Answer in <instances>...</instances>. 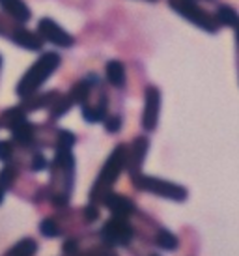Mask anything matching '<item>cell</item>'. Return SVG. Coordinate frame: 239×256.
I'll return each mask as SVG.
<instances>
[{"instance_id":"10","label":"cell","mask_w":239,"mask_h":256,"mask_svg":"<svg viewBox=\"0 0 239 256\" xmlns=\"http://www.w3.org/2000/svg\"><path fill=\"white\" fill-rule=\"evenodd\" d=\"M150 152V138L148 136H136L131 146H127V164L126 170L129 176H136L142 172V164L146 161V156Z\"/></svg>"},{"instance_id":"2","label":"cell","mask_w":239,"mask_h":256,"mask_svg":"<svg viewBox=\"0 0 239 256\" xmlns=\"http://www.w3.org/2000/svg\"><path fill=\"white\" fill-rule=\"evenodd\" d=\"M126 164H127V144H118L110 152V156L105 161V164L101 166L98 178H96L90 192H88V198H90L92 204L101 206V200L105 198V194H108V192L112 191L114 184L118 182L122 172L126 170Z\"/></svg>"},{"instance_id":"8","label":"cell","mask_w":239,"mask_h":256,"mask_svg":"<svg viewBox=\"0 0 239 256\" xmlns=\"http://www.w3.org/2000/svg\"><path fill=\"white\" fill-rule=\"evenodd\" d=\"M161 114V90L157 86H148L144 92V110H142V129L155 131Z\"/></svg>"},{"instance_id":"1","label":"cell","mask_w":239,"mask_h":256,"mask_svg":"<svg viewBox=\"0 0 239 256\" xmlns=\"http://www.w3.org/2000/svg\"><path fill=\"white\" fill-rule=\"evenodd\" d=\"M50 178L45 187V196L58 210L70 206L71 192L75 185V157L71 148H56V154L49 163Z\"/></svg>"},{"instance_id":"5","label":"cell","mask_w":239,"mask_h":256,"mask_svg":"<svg viewBox=\"0 0 239 256\" xmlns=\"http://www.w3.org/2000/svg\"><path fill=\"white\" fill-rule=\"evenodd\" d=\"M168 6L178 15H182L183 19H187L190 24H194L196 28L204 30L208 34H217L220 30L215 14H210L200 6V0H168Z\"/></svg>"},{"instance_id":"7","label":"cell","mask_w":239,"mask_h":256,"mask_svg":"<svg viewBox=\"0 0 239 256\" xmlns=\"http://www.w3.org/2000/svg\"><path fill=\"white\" fill-rule=\"evenodd\" d=\"M80 108H82V118L88 124H99L108 114V94L99 77L94 73H92V86L84 101L80 103Z\"/></svg>"},{"instance_id":"11","label":"cell","mask_w":239,"mask_h":256,"mask_svg":"<svg viewBox=\"0 0 239 256\" xmlns=\"http://www.w3.org/2000/svg\"><path fill=\"white\" fill-rule=\"evenodd\" d=\"M101 206H105L110 212V215H118V217H133V214L136 212L133 200L122 192L114 191L105 194V198L101 200Z\"/></svg>"},{"instance_id":"6","label":"cell","mask_w":239,"mask_h":256,"mask_svg":"<svg viewBox=\"0 0 239 256\" xmlns=\"http://www.w3.org/2000/svg\"><path fill=\"white\" fill-rule=\"evenodd\" d=\"M99 240L114 249H129L134 242V226L131 222V217H118L112 215L110 219L103 222L99 228Z\"/></svg>"},{"instance_id":"16","label":"cell","mask_w":239,"mask_h":256,"mask_svg":"<svg viewBox=\"0 0 239 256\" xmlns=\"http://www.w3.org/2000/svg\"><path fill=\"white\" fill-rule=\"evenodd\" d=\"M36 252H38V242L34 238L26 236V238H21L15 245H12L4 256H36Z\"/></svg>"},{"instance_id":"9","label":"cell","mask_w":239,"mask_h":256,"mask_svg":"<svg viewBox=\"0 0 239 256\" xmlns=\"http://www.w3.org/2000/svg\"><path fill=\"white\" fill-rule=\"evenodd\" d=\"M38 36L42 38L43 42H49L56 47H64V49H70L71 45L75 43L73 36L68 34L62 26H58L52 19H42L38 24Z\"/></svg>"},{"instance_id":"23","label":"cell","mask_w":239,"mask_h":256,"mask_svg":"<svg viewBox=\"0 0 239 256\" xmlns=\"http://www.w3.org/2000/svg\"><path fill=\"white\" fill-rule=\"evenodd\" d=\"M4 194H6V191H4V189H2V187H0V204H2V202H4Z\"/></svg>"},{"instance_id":"4","label":"cell","mask_w":239,"mask_h":256,"mask_svg":"<svg viewBox=\"0 0 239 256\" xmlns=\"http://www.w3.org/2000/svg\"><path fill=\"white\" fill-rule=\"evenodd\" d=\"M131 182H133V185L138 191L150 192V194H155L159 198L172 200V202H178V204H182V202H185V200L189 198L187 187L174 184L170 180H162V178H157V176H146V174L140 172L136 176H131Z\"/></svg>"},{"instance_id":"14","label":"cell","mask_w":239,"mask_h":256,"mask_svg":"<svg viewBox=\"0 0 239 256\" xmlns=\"http://www.w3.org/2000/svg\"><path fill=\"white\" fill-rule=\"evenodd\" d=\"M105 78L106 82L114 88H126L127 82V72L124 62L120 60H108L105 66Z\"/></svg>"},{"instance_id":"18","label":"cell","mask_w":239,"mask_h":256,"mask_svg":"<svg viewBox=\"0 0 239 256\" xmlns=\"http://www.w3.org/2000/svg\"><path fill=\"white\" fill-rule=\"evenodd\" d=\"M19 178V166L14 163H4V166L0 168V187L8 191L12 189Z\"/></svg>"},{"instance_id":"26","label":"cell","mask_w":239,"mask_h":256,"mask_svg":"<svg viewBox=\"0 0 239 256\" xmlns=\"http://www.w3.org/2000/svg\"><path fill=\"white\" fill-rule=\"evenodd\" d=\"M148 2H157V0H148Z\"/></svg>"},{"instance_id":"21","label":"cell","mask_w":239,"mask_h":256,"mask_svg":"<svg viewBox=\"0 0 239 256\" xmlns=\"http://www.w3.org/2000/svg\"><path fill=\"white\" fill-rule=\"evenodd\" d=\"M14 150H15L14 140H0V161L2 163H12Z\"/></svg>"},{"instance_id":"20","label":"cell","mask_w":239,"mask_h":256,"mask_svg":"<svg viewBox=\"0 0 239 256\" xmlns=\"http://www.w3.org/2000/svg\"><path fill=\"white\" fill-rule=\"evenodd\" d=\"M103 126L108 133H118L122 126H124V120L120 114H106V118L103 120Z\"/></svg>"},{"instance_id":"3","label":"cell","mask_w":239,"mask_h":256,"mask_svg":"<svg viewBox=\"0 0 239 256\" xmlns=\"http://www.w3.org/2000/svg\"><path fill=\"white\" fill-rule=\"evenodd\" d=\"M60 62H62V58H60L58 52H52V50L43 52L42 56L38 58L34 64L26 70V73L21 77V80L17 82V86H15L17 98L24 100V98H28L32 94L40 92L43 82H47L50 75L56 72Z\"/></svg>"},{"instance_id":"19","label":"cell","mask_w":239,"mask_h":256,"mask_svg":"<svg viewBox=\"0 0 239 256\" xmlns=\"http://www.w3.org/2000/svg\"><path fill=\"white\" fill-rule=\"evenodd\" d=\"M40 232H42L43 238H49V240H54V238L64 236V230L56 217H45V219H42V222H40Z\"/></svg>"},{"instance_id":"15","label":"cell","mask_w":239,"mask_h":256,"mask_svg":"<svg viewBox=\"0 0 239 256\" xmlns=\"http://www.w3.org/2000/svg\"><path fill=\"white\" fill-rule=\"evenodd\" d=\"M154 247L161 250H168V252H174V250L180 249V238H178L174 232H170L168 228L161 226V230L157 232L154 240Z\"/></svg>"},{"instance_id":"12","label":"cell","mask_w":239,"mask_h":256,"mask_svg":"<svg viewBox=\"0 0 239 256\" xmlns=\"http://www.w3.org/2000/svg\"><path fill=\"white\" fill-rule=\"evenodd\" d=\"M0 8L4 10V14L10 19H14L15 22H21V24L30 21V17H32V12L24 4V0H0Z\"/></svg>"},{"instance_id":"24","label":"cell","mask_w":239,"mask_h":256,"mask_svg":"<svg viewBox=\"0 0 239 256\" xmlns=\"http://www.w3.org/2000/svg\"><path fill=\"white\" fill-rule=\"evenodd\" d=\"M146 256H161V254H159V252H148Z\"/></svg>"},{"instance_id":"13","label":"cell","mask_w":239,"mask_h":256,"mask_svg":"<svg viewBox=\"0 0 239 256\" xmlns=\"http://www.w3.org/2000/svg\"><path fill=\"white\" fill-rule=\"evenodd\" d=\"M12 42L15 45H19V47H22V49H28V50H40L43 47V40L38 36V32H30L22 24H19V28L14 32Z\"/></svg>"},{"instance_id":"17","label":"cell","mask_w":239,"mask_h":256,"mask_svg":"<svg viewBox=\"0 0 239 256\" xmlns=\"http://www.w3.org/2000/svg\"><path fill=\"white\" fill-rule=\"evenodd\" d=\"M215 17L220 26H226V28H234L239 22V14L236 12V8L228 6V4H220V6L215 10Z\"/></svg>"},{"instance_id":"22","label":"cell","mask_w":239,"mask_h":256,"mask_svg":"<svg viewBox=\"0 0 239 256\" xmlns=\"http://www.w3.org/2000/svg\"><path fill=\"white\" fill-rule=\"evenodd\" d=\"M232 30H234V36H236V66H238V78H239V22Z\"/></svg>"},{"instance_id":"25","label":"cell","mask_w":239,"mask_h":256,"mask_svg":"<svg viewBox=\"0 0 239 256\" xmlns=\"http://www.w3.org/2000/svg\"><path fill=\"white\" fill-rule=\"evenodd\" d=\"M0 68H2V56H0Z\"/></svg>"}]
</instances>
